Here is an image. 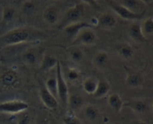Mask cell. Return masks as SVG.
Masks as SVG:
<instances>
[{
  "instance_id": "cell-1",
  "label": "cell",
  "mask_w": 153,
  "mask_h": 124,
  "mask_svg": "<svg viewBox=\"0 0 153 124\" xmlns=\"http://www.w3.org/2000/svg\"><path fill=\"white\" fill-rule=\"evenodd\" d=\"M48 31L32 26H20L5 32L0 37V41L5 45L29 43L49 38L51 33Z\"/></svg>"
},
{
  "instance_id": "cell-2",
  "label": "cell",
  "mask_w": 153,
  "mask_h": 124,
  "mask_svg": "<svg viewBox=\"0 0 153 124\" xmlns=\"http://www.w3.org/2000/svg\"><path fill=\"white\" fill-rule=\"evenodd\" d=\"M84 11L85 8L83 3L76 4L74 6L68 8L63 14L59 27L62 29L68 25L81 21L82 17L84 14Z\"/></svg>"
},
{
  "instance_id": "cell-3",
  "label": "cell",
  "mask_w": 153,
  "mask_h": 124,
  "mask_svg": "<svg viewBox=\"0 0 153 124\" xmlns=\"http://www.w3.org/2000/svg\"><path fill=\"white\" fill-rule=\"evenodd\" d=\"M56 78L57 81V87H58V99L63 105H67L68 98L69 93L67 81L63 75L62 68L60 62H59L56 67Z\"/></svg>"
},
{
  "instance_id": "cell-4",
  "label": "cell",
  "mask_w": 153,
  "mask_h": 124,
  "mask_svg": "<svg viewBox=\"0 0 153 124\" xmlns=\"http://www.w3.org/2000/svg\"><path fill=\"white\" fill-rule=\"evenodd\" d=\"M108 5L120 18L123 19V20L137 21V20H141L145 14V13L137 14V13L132 12L126 7L118 3L116 0H109Z\"/></svg>"
},
{
  "instance_id": "cell-5",
  "label": "cell",
  "mask_w": 153,
  "mask_h": 124,
  "mask_svg": "<svg viewBox=\"0 0 153 124\" xmlns=\"http://www.w3.org/2000/svg\"><path fill=\"white\" fill-rule=\"evenodd\" d=\"M98 35L93 28H84L72 39V45H82L90 46L96 44Z\"/></svg>"
},
{
  "instance_id": "cell-6",
  "label": "cell",
  "mask_w": 153,
  "mask_h": 124,
  "mask_svg": "<svg viewBox=\"0 0 153 124\" xmlns=\"http://www.w3.org/2000/svg\"><path fill=\"white\" fill-rule=\"evenodd\" d=\"M29 105L27 102L20 99L5 101L0 103V113L8 114H18L27 111Z\"/></svg>"
},
{
  "instance_id": "cell-7",
  "label": "cell",
  "mask_w": 153,
  "mask_h": 124,
  "mask_svg": "<svg viewBox=\"0 0 153 124\" xmlns=\"http://www.w3.org/2000/svg\"><path fill=\"white\" fill-rule=\"evenodd\" d=\"M21 81L18 73L11 69L4 70L0 75V84L5 89H16L20 86Z\"/></svg>"
},
{
  "instance_id": "cell-8",
  "label": "cell",
  "mask_w": 153,
  "mask_h": 124,
  "mask_svg": "<svg viewBox=\"0 0 153 124\" xmlns=\"http://www.w3.org/2000/svg\"><path fill=\"white\" fill-rule=\"evenodd\" d=\"M126 73V84L131 88L142 87L145 81V78L142 72L135 69L124 66Z\"/></svg>"
},
{
  "instance_id": "cell-9",
  "label": "cell",
  "mask_w": 153,
  "mask_h": 124,
  "mask_svg": "<svg viewBox=\"0 0 153 124\" xmlns=\"http://www.w3.org/2000/svg\"><path fill=\"white\" fill-rule=\"evenodd\" d=\"M39 96L44 105L51 110H55L59 107L58 99L48 91L46 87L43 86L39 90Z\"/></svg>"
},
{
  "instance_id": "cell-10",
  "label": "cell",
  "mask_w": 153,
  "mask_h": 124,
  "mask_svg": "<svg viewBox=\"0 0 153 124\" xmlns=\"http://www.w3.org/2000/svg\"><path fill=\"white\" fill-rule=\"evenodd\" d=\"M128 34L133 41L138 43H145L147 41L146 36L143 32L141 24L137 21H133L128 28Z\"/></svg>"
},
{
  "instance_id": "cell-11",
  "label": "cell",
  "mask_w": 153,
  "mask_h": 124,
  "mask_svg": "<svg viewBox=\"0 0 153 124\" xmlns=\"http://www.w3.org/2000/svg\"><path fill=\"white\" fill-rule=\"evenodd\" d=\"M59 9L55 5H48L43 11V20L49 25H55L59 21Z\"/></svg>"
},
{
  "instance_id": "cell-12",
  "label": "cell",
  "mask_w": 153,
  "mask_h": 124,
  "mask_svg": "<svg viewBox=\"0 0 153 124\" xmlns=\"http://www.w3.org/2000/svg\"><path fill=\"white\" fill-rule=\"evenodd\" d=\"M124 107L129 108L137 114H143L149 110L148 102L143 99H134L126 102L124 103Z\"/></svg>"
},
{
  "instance_id": "cell-13",
  "label": "cell",
  "mask_w": 153,
  "mask_h": 124,
  "mask_svg": "<svg viewBox=\"0 0 153 124\" xmlns=\"http://www.w3.org/2000/svg\"><path fill=\"white\" fill-rule=\"evenodd\" d=\"M87 27L94 28L93 26L89 23V22L88 23V22L82 21L81 20V21H79L77 22V23H72V24L68 25L65 27L63 28L62 30L63 32H64V33L65 34L66 36L73 39V38H74V37L76 36L82 29Z\"/></svg>"
},
{
  "instance_id": "cell-14",
  "label": "cell",
  "mask_w": 153,
  "mask_h": 124,
  "mask_svg": "<svg viewBox=\"0 0 153 124\" xmlns=\"http://www.w3.org/2000/svg\"><path fill=\"white\" fill-rule=\"evenodd\" d=\"M118 3L123 5L130 10L131 11L137 14L145 13L147 5H145L141 0H116Z\"/></svg>"
},
{
  "instance_id": "cell-15",
  "label": "cell",
  "mask_w": 153,
  "mask_h": 124,
  "mask_svg": "<svg viewBox=\"0 0 153 124\" xmlns=\"http://www.w3.org/2000/svg\"><path fill=\"white\" fill-rule=\"evenodd\" d=\"M115 48L118 55L125 60H131L134 56V48L128 42H120L117 44Z\"/></svg>"
},
{
  "instance_id": "cell-16",
  "label": "cell",
  "mask_w": 153,
  "mask_h": 124,
  "mask_svg": "<svg viewBox=\"0 0 153 124\" xmlns=\"http://www.w3.org/2000/svg\"><path fill=\"white\" fill-rule=\"evenodd\" d=\"M98 26L102 29H110L117 26V19L115 15L110 12H104L98 17Z\"/></svg>"
},
{
  "instance_id": "cell-17",
  "label": "cell",
  "mask_w": 153,
  "mask_h": 124,
  "mask_svg": "<svg viewBox=\"0 0 153 124\" xmlns=\"http://www.w3.org/2000/svg\"><path fill=\"white\" fill-rule=\"evenodd\" d=\"M110 57L108 53L104 51H99L95 54L92 58V63L96 69H104L108 66Z\"/></svg>"
},
{
  "instance_id": "cell-18",
  "label": "cell",
  "mask_w": 153,
  "mask_h": 124,
  "mask_svg": "<svg viewBox=\"0 0 153 124\" xmlns=\"http://www.w3.org/2000/svg\"><path fill=\"white\" fill-rule=\"evenodd\" d=\"M22 61L28 66H34L38 62V51L35 48H29L23 52L21 55Z\"/></svg>"
},
{
  "instance_id": "cell-19",
  "label": "cell",
  "mask_w": 153,
  "mask_h": 124,
  "mask_svg": "<svg viewBox=\"0 0 153 124\" xmlns=\"http://www.w3.org/2000/svg\"><path fill=\"white\" fill-rule=\"evenodd\" d=\"M59 61L56 57L49 52H46L43 55L41 61L40 68L42 71H49L56 67Z\"/></svg>"
},
{
  "instance_id": "cell-20",
  "label": "cell",
  "mask_w": 153,
  "mask_h": 124,
  "mask_svg": "<svg viewBox=\"0 0 153 124\" xmlns=\"http://www.w3.org/2000/svg\"><path fill=\"white\" fill-rule=\"evenodd\" d=\"M83 103H84V100L80 93H73L71 94H69L67 102V105L68 106L69 109L74 111L79 110L83 106Z\"/></svg>"
},
{
  "instance_id": "cell-21",
  "label": "cell",
  "mask_w": 153,
  "mask_h": 124,
  "mask_svg": "<svg viewBox=\"0 0 153 124\" xmlns=\"http://www.w3.org/2000/svg\"><path fill=\"white\" fill-rule=\"evenodd\" d=\"M107 102H108V105H110V107L117 113H120L122 109L124 108L125 102L123 101L120 95L116 93L109 96Z\"/></svg>"
},
{
  "instance_id": "cell-22",
  "label": "cell",
  "mask_w": 153,
  "mask_h": 124,
  "mask_svg": "<svg viewBox=\"0 0 153 124\" xmlns=\"http://www.w3.org/2000/svg\"><path fill=\"white\" fill-rule=\"evenodd\" d=\"M110 90V85L107 81L104 79H99L98 81L95 92L94 93L93 96L95 98L101 99L106 96Z\"/></svg>"
},
{
  "instance_id": "cell-23",
  "label": "cell",
  "mask_w": 153,
  "mask_h": 124,
  "mask_svg": "<svg viewBox=\"0 0 153 124\" xmlns=\"http://www.w3.org/2000/svg\"><path fill=\"white\" fill-rule=\"evenodd\" d=\"M83 114L89 120L95 121L100 117V111L96 105L93 104L86 105L83 108Z\"/></svg>"
},
{
  "instance_id": "cell-24",
  "label": "cell",
  "mask_w": 153,
  "mask_h": 124,
  "mask_svg": "<svg viewBox=\"0 0 153 124\" xmlns=\"http://www.w3.org/2000/svg\"><path fill=\"white\" fill-rule=\"evenodd\" d=\"M98 80L93 77H88L83 81V89L85 92L89 95H93L95 92Z\"/></svg>"
},
{
  "instance_id": "cell-25",
  "label": "cell",
  "mask_w": 153,
  "mask_h": 124,
  "mask_svg": "<svg viewBox=\"0 0 153 124\" xmlns=\"http://www.w3.org/2000/svg\"><path fill=\"white\" fill-rule=\"evenodd\" d=\"M68 56L72 62L75 63H79L82 62V60L84 58V53L80 48L74 45L73 47L69 48Z\"/></svg>"
},
{
  "instance_id": "cell-26",
  "label": "cell",
  "mask_w": 153,
  "mask_h": 124,
  "mask_svg": "<svg viewBox=\"0 0 153 124\" xmlns=\"http://www.w3.org/2000/svg\"><path fill=\"white\" fill-rule=\"evenodd\" d=\"M16 15L15 8L11 6L4 7L2 13V21L4 23H9L14 19Z\"/></svg>"
},
{
  "instance_id": "cell-27",
  "label": "cell",
  "mask_w": 153,
  "mask_h": 124,
  "mask_svg": "<svg viewBox=\"0 0 153 124\" xmlns=\"http://www.w3.org/2000/svg\"><path fill=\"white\" fill-rule=\"evenodd\" d=\"M21 10L23 14L31 16L35 14L36 11V4L33 0H26L22 3Z\"/></svg>"
},
{
  "instance_id": "cell-28",
  "label": "cell",
  "mask_w": 153,
  "mask_h": 124,
  "mask_svg": "<svg viewBox=\"0 0 153 124\" xmlns=\"http://www.w3.org/2000/svg\"><path fill=\"white\" fill-rule=\"evenodd\" d=\"M80 78V72L78 69L74 67H69L66 70L65 78L66 81L71 83H76Z\"/></svg>"
},
{
  "instance_id": "cell-29",
  "label": "cell",
  "mask_w": 153,
  "mask_h": 124,
  "mask_svg": "<svg viewBox=\"0 0 153 124\" xmlns=\"http://www.w3.org/2000/svg\"><path fill=\"white\" fill-rule=\"evenodd\" d=\"M63 124H83L75 114V111L68 109L62 119Z\"/></svg>"
},
{
  "instance_id": "cell-30",
  "label": "cell",
  "mask_w": 153,
  "mask_h": 124,
  "mask_svg": "<svg viewBox=\"0 0 153 124\" xmlns=\"http://www.w3.org/2000/svg\"><path fill=\"white\" fill-rule=\"evenodd\" d=\"M45 87L51 93H52L56 99H58V87H57L56 78L51 77L49 78L46 81Z\"/></svg>"
},
{
  "instance_id": "cell-31",
  "label": "cell",
  "mask_w": 153,
  "mask_h": 124,
  "mask_svg": "<svg viewBox=\"0 0 153 124\" xmlns=\"http://www.w3.org/2000/svg\"><path fill=\"white\" fill-rule=\"evenodd\" d=\"M141 24V29L144 35L146 36L149 35L153 34V18L152 17H147L143 21Z\"/></svg>"
},
{
  "instance_id": "cell-32",
  "label": "cell",
  "mask_w": 153,
  "mask_h": 124,
  "mask_svg": "<svg viewBox=\"0 0 153 124\" xmlns=\"http://www.w3.org/2000/svg\"><path fill=\"white\" fill-rule=\"evenodd\" d=\"M31 117L27 111L18 114L17 124H30Z\"/></svg>"
},
{
  "instance_id": "cell-33",
  "label": "cell",
  "mask_w": 153,
  "mask_h": 124,
  "mask_svg": "<svg viewBox=\"0 0 153 124\" xmlns=\"http://www.w3.org/2000/svg\"><path fill=\"white\" fill-rule=\"evenodd\" d=\"M83 4H86L90 6L94 7V8H97L98 7V3H97L96 0H80Z\"/></svg>"
},
{
  "instance_id": "cell-34",
  "label": "cell",
  "mask_w": 153,
  "mask_h": 124,
  "mask_svg": "<svg viewBox=\"0 0 153 124\" xmlns=\"http://www.w3.org/2000/svg\"><path fill=\"white\" fill-rule=\"evenodd\" d=\"M50 121L47 119H44V118H40V119L37 120L35 121V124H50Z\"/></svg>"
},
{
  "instance_id": "cell-35",
  "label": "cell",
  "mask_w": 153,
  "mask_h": 124,
  "mask_svg": "<svg viewBox=\"0 0 153 124\" xmlns=\"http://www.w3.org/2000/svg\"><path fill=\"white\" fill-rule=\"evenodd\" d=\"M129 124H147L145 121H143V120L140 119H134V120H132Z\"/></svg>"
},
{
  "instance_id": "cell-36",
  "label": "cell",
  "mask_w": 153,
  "mask_h": 124,
  "mask_svg": "<svg viewBox=\"0 0 153 124\" xmlns=\"http://www.w3.org/2000/svg\"><path fill=\"white\" fill-rule=\"evenodd\" d=\"M141 1H142V2L146 5H150V4L152 3V2H153V0H141Z\"/></svg>"
},
{
  "instance_id": "cell-37",
  "label": "cell",
  "mask_w": 153,
  "mask_h": 124,
  "mask_svg": "<svg viewBox=\"0 0 153 124\" xmlns=\"http://www.w3.org/2000/svg\"><path fill=\"white\" fill-rule=\"evenodd\" d=\"M151 75H152V78H153V67L151 69Z\"/></svg>"
},
{
  "instance_id": "cell-38",
  "label": "cell",
  "mask_w": 153,
  "mask_h": 124,
  "mask_svg": "<svg viewBox=\"0 0 153 124\" xmlns=\"http://www.w3.org/2000/svg\"><path fill=\"white\" fill-rule=\"evenodd\" d=\"M152 111H153V100H152Z\"/></svg>"
},
{
  "instance_id": "cell-39",
  "label": "cell",
  "mask_w": 153,
  "mask_h": 124,
  "mask_svg": "<svg viewBox=\"0 0 153 124\" xmlns=\"http://www.w3.org/2000/svg\"><path fill=\"white\" fill-rule=\"evenodd\" d=\"M96 1H97V2H98V0H96Z\"/></svg>"
},
{
  "instance_id": "cell-40",
  "label": "cell",
  "mask_w": 153,
  "mask_h": 124,
  "mask_svg": "<svg viewBox=\"0 0 153 124\" xmlns=\"http://www.w3.org/2000/svg\"><path fill=\"white\" fill-rule=\"evenodd\" d=\"M50 124H51V123H50Z\"/></svg>"
}]
</instances>
